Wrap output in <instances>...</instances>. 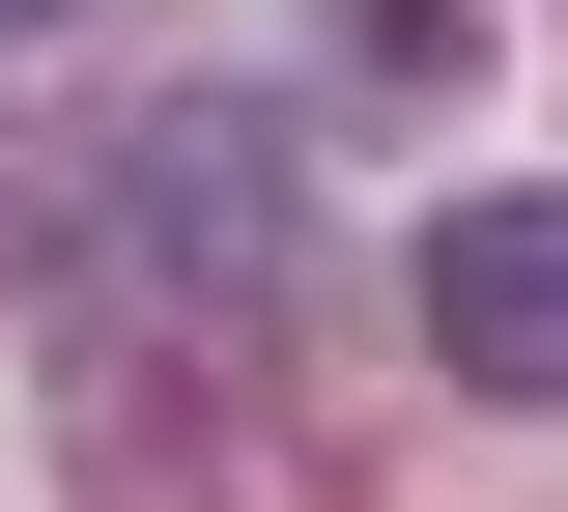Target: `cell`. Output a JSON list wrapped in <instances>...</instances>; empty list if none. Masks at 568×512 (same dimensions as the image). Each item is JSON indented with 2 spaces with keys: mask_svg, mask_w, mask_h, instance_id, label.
<instances>
[{
  "mask_svg": "<svg viewBox=\"0 0 568 512\" xmlns=\"http://www.w3.org/2000/svg\"><path fill=\"white\" fill-rule=\"evenodd\" d=\"M398 313H426V370H455V399H540V370H568V228H540V200H426Z\"/></svg>",
  "mask_w": 568,
  "mask_h": 512,
  "instance_id": "obj_2",
  "label": "cell"
},
{
  "mask_svg": "<svg viewBox=\"0 0 568 512\" xmlns=\"http://www.w3.org/2000/svg\"><path fill=\"white\" fill-rule=\"evenodd\" d=\"M284 114L256 86H171V114H114L85 143V285H171V313H284Z\"/></svg>",
  "mask_w": 568,
  "mask_h": 512,
  "instance_id": "obj_1",
  "label": "cell"
},
{
  "mask_svg": "<svg viewBox=\"0 0 568 512\" xmlns=\"http://www.w3.org/2000/svg\"><path fill=\"white\" fill-rule=\"evenodd\" d=\"M342 86H484V0H342Z\"/></svg>",
  "mask_w": 568,
  "mask_h": 512,
  "instance_id": "obj_3",
  "label": "cell"
},
{
  "mask_svg": "<svg viewBox=\"0 0 568 512\" xmlns=\"http://www.w3.org/2000/svg\"><path fill=\"white\" fill-rule=\"evenodd\" d=\"M0 29H85V0H0Z\"/></svg>",
  "mask_w": 568,
  "mask_h": 512,
  "instance_id": "obj_4",
  "label": "cell"
}]
</instances>
